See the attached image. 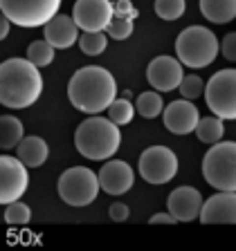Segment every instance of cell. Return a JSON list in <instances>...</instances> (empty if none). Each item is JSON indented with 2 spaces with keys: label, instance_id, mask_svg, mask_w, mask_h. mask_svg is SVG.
Listing matches in <instances>:
<instances>
[{
  "label": "cell",
  "instance_id": "1",
  "mask_svg": "<svg viewBox=\"0 0 236 251\" xmlns=\"http://www.w3.org/2000/svg\"><path fill=\"white\" fill-rule=\"evenodd\" d=\"M68 99L74 108L86 115H99L117 99V81L106 68L86 65L70 78Z\"/></svg>",
  "mask_w": 236,
  "mask_h": 251
},
{
  "label": "cell",
  "instance_id": "2",
  "mask_svg": "<svg viewBox=\"0 0 236 251\" xmlns=\"http://www.w3.org/2000/svg\"><path fill=\"white\" fill-rule=\"evenodd\" d=\"M30 58H7L0 65V103L11 110L30 108L43 92V76Z\"/></svg>",
  "mask_w": 236,
  "mask_h": 251
},
{
  "label": "cell",
  "instance_id": "3",
  "mask_svg": "<svg viewBox=\"0 0 236 251\" xmlns=\"http://www.w3.org/2000/svg\"><path fill=\"white\" fill-rule=\"evenodd\" d=\"M74 146L86 159H94V162L113 159V155L121 146V132L110 117L106 119V117L90 115L77 126Z\"/></svg>",
  "mask_w": 236,
  "mask_h": 251
},
{
  "label": "cell",
  "instance_id": "4",
  "mask_svg": "<svg viewBox=\"0 0 236 251\" xmlns=\"http://www.w3.org/2000/svg\"><path fill=\"white\" fill-rule=\"evenodd\" d=\"M220 52V43L216 34L207 27L191 25L182 29L176 38V54H178L180 63L191 70L207 68L216 61Z\"/></svg>",
  "mask_w": 236,
  "mask_h": 251
},
{
  "label": "cell",
  "instance_id": "5",
  "mask_svg": "<svg viewBox=\"0 0 236 251\" xmlns=\"http://www.w3.org/2000/svg\"><path fill=\"white\" fill-rule=\"evenodd\" d=\"M203 177L216 191H236V141H218L205 152Z\"/></svg>",
  "mask_w": 236,
  "mask_h": 251
},
{
  "label": "cell",
  "instance_id": "6",
  "mask_svg": "<svg viewBox=\"0 0 236 251\" xmlns=\"http://www.w3.org/2000/svg\"><path fill=\"white\" fill-rule=\"evenodd\" d=\"M99 175H94L88 166H72L61 173L57 182L59 198L70 206H88L99 195Z\"/></svg>",
  "mask_w": 236,
  "mask_h": 251
},
{
  "label": "cell",
  "instance_id": "7",
  "mask_svg": "<svg viewBox=\"0 0 236 251\" xmlns=\"http://www.w3.org/2000/svg\"><path fill=\"white\" fill-rule=\"evenodd\" d=\"M63 0H0V11L14 25L31 29L52 21Z\"/></svg>",
  "mask_w": 236,
  "mask_h": 251
},
{
  "label": "cell",
  "instance_id": "8",
  "mask_svg": "<svg viewBox=\"0 0 236 251\" xmlns=\"http://www.w3.org/2000/svg\"><path fill=\"white\" fill-rule=\"evenodd\" d=\"M205 101L207 108L216 117L225 121L236 119V70L227 68L216 72L205 85Z\"/></svg>",
  "mask_w": 236,
  "mask_h": 251
},
{
  "label": "cell",
  "instance_id": "9",
  "mask_svg": "<svg viewBox=\"0 0 236 251\" xmlns=\"http://www.w3.org/2000/svg\"><path fill=\"white\" fill-rule=\"evenodd\" d=\"M178 173V157L167 146H151L140 155V175L148 184H167Z\"/></svg>",
  "mask_w": 236,
  "mask_h": 251
},
{
  "label": "cell",
  "instance_id": "10",
  "mask_svg": "<svg viewBox=\"0 0 236 251\" xmlns=\"http://www.w3.org/2000/svg\"><path fill=\"white\" fill-rule=\"evenodd\" d=\"M27 186H30V175L23 159L11 155L0 157V204L5 206L9 202L21 200Z\"/></svg>",
  "mask_w": 236,
  "mask_h": 251
},
{
  "label": "cell",
  "instance_id": "11",
  "mask_svg": "<svg viewBox=\"0 0 236 251\" xmlns=\"http://www.w3.org/2000/svg\"><path fill=\"white\" fill-rule=\"evenodd\" d=\"M115 7L110 0H77L72 7V18L84 31H106Z\"/></svg>",
  "mask_w": 236,
  "mask_h": 251
},
{
  "label": "cell",
  "instance_id": "12",
  "mask_svg": "<svg viewBox=\"0 0 236 251\" xmlns=\"http://www.w3.org/2000/svg\"><path fill=\"white\" fill-rule=\"evenodd\" d=\"M147 78L153 90L157 92H171L182 83V63L173 56H155L147 68Z\"/></svg>",
  "mask_w": 236,
  "mask_h": 251
},
{
  "label": "cell",
  "instance_id": "13",
  "mask_svg": "<svg viewBox=\"0 0 236 251\" xmlns=\"http://www.w3.org/2000/svg\"><path fill=\"white\" fill-rule=\"evenodd\" d=\"M198 220L203 225H236V191H218L207 198Z\"/></svg>",
  "mask_w": 236,
  "mask_h": 251
},
{
  "label": "cell",
  "instance_id": "14",
  "mask_svg": "<svg viewBox=\"0 0 236 251\" xmlns=\"http://www.w3.org/2000/svg\"><path fill=\"white\" fill-rule=\"evenodd\" d=\"M162 121L167 126V130L173 135H189L196 132V126L200 121V112L189 99H178L164 108Z\"/></svg>",
  "mask_w": 236,
  "mask_h": 251
},
{
  "label": "cell",
  "instance_id": "15",
  "mask_svg": "<svg viewBox=\"0 0 236 251\" xmlns=\"http://www.w3.org/2000/svg\"><path fill=\"white\" fill-rule=\"evenodd\" d=\"M203 195L198 188L194 186H178L169 193L167 209L178 222H191V220L200 218L203 211Z\"/></svg>",
  "mask_w": 236,
  "mask_h": 251
},
{
  "label": "cell",
  "instance_id": "16",
  "mask_svg": "<svg viewBox=\"0 0 236 251\" xmlns=\"http://www.w3.org/2000/svg\"><path fill=\"white\" fill-rule=\"evenodd\" d=\"M97 175H99L101 191H106L108 195H124L126 191H131L133 182H135V173H133L131 164L121 162V159L106 162Z\"/></svg>",
  "mask_w": 236,
  "mask_h": 251
},
{
  "label": "cell",
  "instance_id": "17",
  "mask_svg": "<svg viewBox=\"0 0 236 251\" xmlns=\"http://www.w3.org/2000/svg\"><path fill=\"white\" fill-rule=\"evenodd\" d=\"M43 36H45L47 43H52L57 50H68V47H72L77 43V38L81 34H79V25L74 23L72 16L57 14L52 21H47L43 25Z\"/></svg>",
  "mask_w": 236,
  "mask_h": 251
},
{
  "label": "cell",
  "instance_id": "18",
  "mask_svg": "<svg viewBox=\"0 0 236 251\" xmlns=\"http://www.w3.org/2000/svg\"><path fill=\"white\" fill-rule=\"evenodd\" d=\"M47 155H50V148H47L45 139L41 137L31 135V137H25V139L16 146V157L23 159L27 168H38L47 162Z\"/></svg>",
  "mask_w": 236,
  "mask_h": 251
},
{
  "label": "cell",
  "instance_id": "19",
  "mask_svg": "<svg viewBox=\"0 0 236 251\" xmlns=\"http://www.w3.org/2000/svg\"><path fill=\"white\" fill-rule=\"evenodd\" d=\"M200 11L214 25H225L236 18V0H200Z\"/></svg>",
  "mask_w": 236,
  "mask_h": 251
},
{
  "label": "cell",
  "instance_id": "20",
  "mask_svg": "<svg viewBox=\"0 0 236 251\" xmlns=\"http://www.w3.org/2000/svg\"><path fill=\"white\" fill-rule=\"evenodd\" d=\"M23 139H25V126L21 124V119H16L14 115L2 117L0 119V146H2V151L16 148Z\"/></svg>",
  "mask_w": 236,
  "mask_h": 251
},
{
  "label": "cell",
  "instance_id": "21",
  "mask_svg": "<svg viewBox=\"0 0 236 251\" xmlns=\"http://www.w3.org/2000/svg\"><path fill=\"white\" fill-rule=\"evenodd\" d=\"M223 135H225V126H223V119L216 115L203 117L196 126V137L203 144H218V141H223Z\"/></svg>",
  "mask_w": 236,
  "mask_h": 251
},
{
  "label": "cell",
  "instance_id": "22",
  "mask_svg": "<svg viewBox=\"0 0 236 251\" xmlns=\"http://www.w3.org/2000/svg\"><path fill=\"white\" fill-rule=\"evenodd\" d=\"M135 108H137V115H142L144 119H155L164 112V103H162V97L157 90H148V92H142L135 101Z\"/></svg>",
  "mask_w": 236,
  "mask_h": 251
},
{
  "label": "cell",
  "instance_id": "23",
  "mask_svg": "<svg viewBox=\"0 0 236 251\" xmlns=\"http://www.w3.org/2000/svg\"><path fill=\"white\" fill-rule=\"evenodd\" d=\"M79 47L86 56H99L108 47V34L106 31H84L79 36Z\"/></svg>",
  "mask_w": 236,
  "mask_h": 251
},
{
  "label": "cell",
  "instance_id": "24",
  "mask_svg": "<svg viewBox=\"0 0 236 251\" xmlns=\"http://www.w3.org/2000/svg\"><path fill=\"white\" fill-rule=\"evenodd\" d=\"M54 50H57V47H54L52 43L34 41L27 47V58H30L36 68H45V65H50V63L54 61Z\"/></svg>",
  "mask_w": 236,
  "mask_h": 251
},
{
  "label": "cell",
  "instance_id": "25",
  "mask_svg": "<svg viewBox=\"0 0 236 251\" xmlns=\"http://www.w3.org/2000/svg\"><path fill=\"white\" fill-rule=\"evenodd\" d=\"M135 105L131 103V101L126 99V97H121V99H115L113 103H110L108 108V117L113 121H115L117 126H126V124H131L133 117H135Z\"/></svg>",
  "mask_w": 236,
  "mask_h": 251
},
{
  "label": "cell",
  "instance_id": "26",
  "mask_svg": "<svg viewBox=\"0 0 236 251\" xmlns=\"http://www.w3.org/2000/svg\"><path fill=\"white\" fill-rule=\"evenodd\" d=\"M30 220H31V209L27 204H23L21 200L5 204V222L7 225L18 226V225H27Z\"/></svg>",
  "mask_w": 236,
  "mask_h": 251
},
{
  "label": "cell",
  "instance_id": "27",
  "mask_svg": "<svg viewBox=\"0 0 236 251\" xmlns=\"http://www.w3.org/2000/svg\"><path fill=\"white\" fill-rule=\"evenodd\" d=\"M187 9V0H155V14L162 21H178Z\"/></svg>",
  "mask_w": 236,
  "mask_h": 251
},
{
  "label": "cell",
  "instance_id": "28",
  "mask_svg": "<svg viewBox=\"0 0 236 251\" xmlns=\"http://www.w3.org/2000/svg\"><path fill=\"white\" fill-rule=\"evenodd\" d=\"M106 34H108L113 41H126V38L133 34V21L126 18V16L115 14L110 18L108 27H106Z\"/></svg>",
  "mask_w": 236,
  "mask_h": 251
},
{
  "label": "cell",
  "instance_id": "29",
  "mask_svg": "<svg viewBox=\"0 0 236 251\" xmlns=\"http://www.w3.org/2000/svg\"><path fill=\"white\" fill-rule=\"evenodd\" d=\"M178 90H180V94H182V99H189V101L198 99V97H203V92H205L203 78L196 76V74H187V76L182 78V83H180Z\"/></svg>",
  "mask_w": 236,
  "mask_h": 251
},
{
  "label": "cell",
  "instance_id": "30",
  "mask_svg": "<svg viewBox=\"0 0 236 251\" xmlns=\"http://www.w3.org/2000/svg\"><path fill=\"white\" fill-rule=\"evenodd\" d=\"M220 52H223V56H225L227 61L236 63V31L223 36V41H220Z\"/></svg>",
  "mask_w": 236,
  "mask_h": 251
},
{
  "label": "cell",
  "instance_id": "31",
  "mask_svg": "<svg viewBox=\"0 0 236 251\" xmlns=\"http://www.w3.org/2000/svg\"><path fill=\"white\" fill-rule=\"evenodd\" d=\"M108 215L115 222H124V220H128V206L124 202H113L108 209Z\"/></svg>",
  "mask_w": 236,
  "mask_h": 251
},
{
  "label": "cell",
  "instance_id": "32",
  "mask_svg": "<svg viewBox=\"0 0 236 251\" xmlns=\"http://www.w3.org/2000/svg\"><path fill=\"white\" fill-rule=\"evenodd\" d=\"M115 14H119V16H126V18H137V9L133 7V2L131 0H119V2H115Z\"/></svg>",
  "mask_w": 236,
  "mask_h": 251
},
{
  "label": "cell",
  "instance_id": "33",
  "mask_svg": "<svg viewBox=\"0 0 236 251\" xmlns=\"http://www.w3.org/2000/svg\"><path fill=\"white\" fill-rule=\"evenodd\" d=\"M148 225H178V220L173 218L171 213H155L148 220Z\"/></svg>",
  "mask_w": 236,
  "mask_h": 251
},
{
  "label": "cell",
  "instance_id": "34",
  "mask_svg": "<svg viewBox=\"0 0 236 251\" xmlns=\"http://www.w3.org/2000/svg\"><path fill=\"white\" fill-rule=\"evenodd\" d=\"M11 25H14V23H11L7 16H2V18H0V38H2V41L9 36V27Z\"/></svg>",
  "mask_w": 236,
  "mask_h": 251
},
{
  "label": "cell",
  "instance_id": "35",
  "mask_svg": "<svg viewBox=\"0 0 236 251\" xmlns=\"http://www.w3.org/2000/svg\"><path fill=\"white\" fill-rule=\"evenodd\" d=\"M110 2H113V5H115V2H119V0H110Z\"/></svg>",
  "mask_w": 236,
  "mask_h": 251
}]
</instances>
